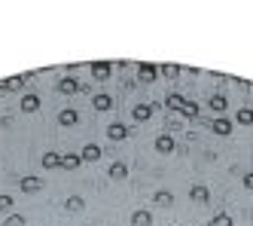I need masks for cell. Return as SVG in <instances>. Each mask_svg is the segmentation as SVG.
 Listing matches in <instances>:
<instances>
[{
	"label": "cell",
	"instance_id": "6da1fadb",
	"mask_svg": "<svg viewBox=\"0 0 253 226\" xmlns=\"http://www.w3.org/2000/svg\"><path fill=\"white\" fill-rule=\"evenodd\" d=\"M19 190L28 193V196H34V193H40V190H43V180H40V177H34V174H28V177L19 180Z\"/></svg>",
	"mask_w": 253,
	"mask_h": 226
},
{
	"label": "cell",
	"instance_id": "7a4b0ae2",
	"mask_svg": "<svg viewBox=\"0 0 253 226\" xmlns=\"http://www.w3.org/2000/svg\"><path fill=\"white\" fill-rule=\"evenodd\" d=\"M232 119H226V116H216L213 122H211V131H213V135H220V138H229L232 135Z\"/></svg>",
	"mask_w": 253,
	"mask_h": 226
},
{
	"label": "cell",
	"instance_id": "3957f363",
	"mask_svg": "<svg viewBox=\"0 0 253 226\" xmlns=\"http://www.w3.org/2000/svg\"><path fill=\"white\" fill-rule=\"evenodd\" d=\"M137 77H140V83H153V80L159 77V67L150 64V61H140V64H137Z\"/></svg>",
	"mask_w": 253,
	"mask_h": 226
},
{
	"label": "cell",
	"instance_id": "277c9868",
	"mask_svg": "<svg viewBox=\"0 0 253 226\" xmlns=\"http://www.w3.org/2000/svg\"><path fill=\"white\" fill-rule=\"evenodd\" d=\"M19 110H22V113H37V110H40V95H34V92L22 95V101H19Z\"/></svg>",
	"mask_w": 253,
	"mask_h": 226
},
{
	"label": "cell",
	"instance_id": "5b68a950",
	"mask_svg": "<svg viewBox=\"0 0 253 226\" xmlns=\"http://www.w3.org/2000/svg\"><path fill=\"white\" fill-rule=\"evenodd\" d=\"M153 110H156V104H134L131 119H134V122H147V119L153 116Z\"/></svg>",
	"mask_w": 253,
	"mask_h": 226
},
{
	"label": "cell",
	"instance_id": "8992f818",
	"mask_svg": "<svg viewBox=\"0 0 253 226\" xmlns=\"http://www.w3.org/2000/svg\"><path fill=\"white\" fill-rule=\"evenodd\" d=\"M110 73H113V64H110V61H95V64H92V77H95L98 83H104Z\"/></svg>",
	"mask_w": 253,
	"mask_h": 226
},
{
	"label": "cell",
	"instance_id": "52a82bcc",
	"mask_svg": "<svg viewBox=\"0 0 253 226\" xmlns=\"http://www.w3.org/2000/svg\"><path fill=\"white\" fill-rule=\"evenodd\" d=\"M107 138H110L113 144H119V141H125V138H128V128H125L122 122H113L110 128H107Z\"/></svg>",
	"mask_w": 253,
	"mask_h": 226
},
{
	"label": "cell",
	"instance_id": "ba28073f",
	"mask_svg": "<svg viewBox=\"0 0 253 226\" xmlns=\"http://www.w3.org/2000/svg\"><path fill=\"white\" fill-rule=\"evenodd\" d=\"M80 165H83V156L80 153H64L61 156V168H64V171H77Z\"/></svg>",
	"mask_w": 253,
	"mask_h": 226
},
{
	"label": "cell",
	"instance_id": "9c48e42d",
	"mask_svg": "<svg viewBox=\"0 0 253 226\" xmlns=\"http://www.w3.org/2000/svg\"><path fill=\"white\" fill-rule=\"evenodd\" d=\"M107 174H110V180H125V177H128V165H125V162H113L110 168H107Z\"/></svg>",
	"mask_w": 253,
	"mask_h": 226
},
{
	"label": "cell",
	"instance_id": "30bf717a",
	"mask_svg": "<svg viewBox=\"0 0 253 226\" xmlns=\"http://www.w3.org/2000/svg\"><path fill=\"white\" fill-rule=\"evenodd\" d=\"M131 226H153V214H150L147 208H137V211L131 214Z\"/></svg>",
	"mask_w": 253,
	"mask_h": 226
},
{
	"label": "cell",
	"instance_id": "8fae6325",
	"mask_svg": "<svg viewBox=\"0 0 253 226\" xmlns=\"http://www.w3.org/2000/svg\"><path fill=\"white\" fill-rule=\"evenodd\" d=\"M174 147H177V144H174L171 135H159V138H156V150H159V153L168 156V153H174Z\"/></svg>",
	"mask_w": 253,
	"mask_h": 226
},
{
	"label": "cell",
	"instance_id": "7c38bea8",
	"mask_svg": "<svg viewBox=\"0 0 253 226\" xmlns=\"http://www.w3.org/2000/svg\"><path fill=\"white\" fill-rule=\"evenodd\" d=\"M80 156H83V162H98L101 159V147L98 144H85Z\"/></svg>",
	"mask_w": 253,
	"mask_h": 226
},
{
	"label": "cell",
	"instance_id": "4fadbf2b",
	"mask_svg": "<svg viewBox=\"0 0 253 226\" xmlns=\"http://www.w3.org/2000/svg\"><path fill=\"white\" fill-rule=\"evenodd\" d=\"M189 199H192V202H208V199H211V190H208L205 183H195L192 190H189Z\"/></svg>",
	"mask_w": 253,
	"mask_h": 226
},
{
	"label": "cell",
	"instance_id": "5bb4252c",
	"mask_svg": "<svg viewBox=\"0 0 253 226\" xmlns=\"http://www.w3.org/2000/svg\"><path fill=\"white\" fill-rule=\"evenodd\" d=\"M58 92H64V95H74V92H80V83L74 77H61L58 80Z\"/></svg>",
	"mask_w": 253,
	"mask_h": 226
},
{
	"label": "cell",
	"instance_id": "9a60e30c",
	"mask_svg": "<svg viewBox=\"0 0 253 226\" xmlns=\"http://www.w3.org/2000/svg\"><path fill=\"white\" fill-rule=\"evenodd\" d=\"M92 107H95V110H110V107H113V98L107 95V92H98V95L92 98Z\"/></svg>",
	"mask_w": 253,
	"mask_h": 226
},
{
	"label": "cell",
	"instance_id": "2e32d148",
	"mask_svg": "<svg viewBox=\"0 0 253 226\" xmlns=\"http://www.w3.org/2000/svg\"><path fill=\"white\" fill-rule=\"evenodd\" d=\"M208 226H235V220H232V214L229 211H216L213 217H211V223Z\"/></svg>",
	"mask_w": 253,
	"mask_h": 226
},
{
	"label": "cell",
	"instance_id": "e0dca14e",
	"mask_svg": "<svg viewBox=\"0 0 253 226\" xmlns=\"http://www.w3.org/2000/svg\"><path fill=\"white\" fill-rule=\"evenodd\" d=\"M235 122H238V125H253V107H241L238 113H235Z\"/></svg>",
	"mask_w": 253,
	"mask_h": 226
},
{
	"label": "cell",
	"instance_id": "ac0fdd59",
	"mask_svg": "<svg viewBox=\"0 0 253 226\" xmlns=\"http://www.w3.org/2000/svg\"><path fill=\"white\" fill-rule=\"evenodd\" d=\"M77 110H61L58 113V125H64V128H70V125H77Z\"/></svg>",
	"mask_w": 253,
	"mask_h": 226
},
{
	"label": "cell",
	"instance_id": "d6986e66",
	"mask_svg": "<svg viewBox=\"0 0 253 226\" xmlns=\"http://www.w3.org/2000/svg\"><path fill=\"white\" fill-rule=\"evenodd\" d=\"M64 208L77 214V211H83V208H85V202H83V196H67V202H64Z\"/></svg>",
	"mask_w": 253,
	"mask_h": 226
},
{
	"label": "cell",
	"instance_id": "ffe728a7",
	"mask_svg": "<svg viewBox=\"0 0 253 226\" xmlns=\"http://www.w3.org/2000/svg\"><path fill=\"white\" fill-rule=\"evenodd\" d=\"M43 168H61V156L58 153H52V150H49V153H43Z\"/></svg>",
	"mask_w": 253,
	"mask_h": 226
},
{
	"label": "cell",
	"instance_id": "44dd1931",
	"mask_svg": "<svg viewBox=\"0 0 253 226\" xmlns=\"http://www.w3.org/2000/svg\"><path fill=\"white\" fill-rule=\"evenodd\" d=\"M153 202H156V205H165V208H171V205H174V196H171L168 190H159V193L153 196Z\"/></svg>",
	"mask_w": 253,
	"mask_h": 226
},
{
	"label": "cell",
	"instance_id": "7402d4cb",
	"mask_svg": "<svg viewBox=\"0 0 253 226\" xmlns=\"http://www.w3.org/2000/svg\"><path fill=\"white\" fill-rule=\"evenodd\" d=\"M180 113H183L186 119H198V104L195 101H186L183 107H180Z\"/></svg>",
	"mask_w": 253,
	"mask_h": 226
},
{
	"label": "cell",
	"instance_id": "603a6c76",
	"mask_svg": "<svg viewBox=\"0 0 253 226\" xmlns=\"http://www.w3.org/2000/svg\"><path fill=\"white\" fill-rule=\"evenodd\" d=\"M165 104H168L171 110H180V107H183V104H186V98H183V95H177V92H171V95L165 98Z\"/></svg>",
	"mask_w": 253,
	"mask_h": 226
},
{
	"label": "cell",
	"instance_id": "cb8c5ba5",
	"mask_svg": "<svg viewBox=\"0 0 253 226\" xmlns=\"http://www.w3.org/2000/svg\"><path fill=\"white\" fill-rule=\"evenodd\" d=\"M159 73H162V77H168V80H174V77H180V67L177 64H162Z\"/></svg>",
	"mask_w": 253,
	"mask_h": 226
},
{
	"label": "cell",
	"instance_id": "d4e9b609",
	"mask_svg": "<svg viewBox=\"0 0 253 226\" xmlns=\"http://www.w3.org/2000/svg\"><path fill=\"white\" fill-rule=\"evenodd\" d=\"M208 104H211V110H226V104H229V101H226V95H211V101H208Z\"/></svg>",
	"mask_w": 253,
	"mask_h": 226
},
{
	"label": "cell",
	"instance_id": "484cf974",
	"mask_svg": "<svg viewBox=\"0 0 253 226\" xmlns=\"http://www.w3.org/2000/svg\"><path fill=\"white\" fill-rule=\"evenodd\" d=\"M25 80H28V77H12V80H3L0 86H3V89H19V86H22Z\"/></svg>",
	"mask_w": 253,
	"mask_h": 226
},
{
	"label": "cell",
	"instance_id": "4316f807",
	"mask_svg": "<svg viewBox=\"0 0 253 226\" xmlns=\"http://www.w3.org/2000/svg\"><path fill=\"white\" fill-rule=\"evenodd\" d=\"M3 226H25V217H22V214H9Z\"/></svg>",
	"mask_w": 253,
	"mask_h": 226
},
{
	"label": "cell",
	"instance_id": "83f0119b",
	"mask_svg": "<svg viewBox=\"0 0 253 226\" xmlns=\"http://www.w3.org/2000/svg\"><path fill=\"white\" fill-rule=\"evenodd\" d=\"M12 208V196H0V211H9Z\"/></svg>",
	"mask_w": 253,
	"mask_h": 226
},
{
	"label": "cell",
	"instance_id": "f1b7e54d",
	"mask_svg": "<svg viewBox=\"0 0 253 226\" xmlns=\"http://www.w3.org/2000/svg\"><path fill=\"white\" fill-rule=\"evenodd\" d=\"M241 183H244V190H250V193H253V171H250V174H244V180H241Z\"/></svg>",
	"mask_w": 253,
	"mask_h": 226
},
{
	"label": "cell",
	"instance_id": "f546056e",
	"mask_svg": "<svg viewBox=\"0 0 253 226\" xmlns=\"http://www.w3.org/2000/svg\"><path fill=\"white\" fill-rule=\"evenodd\" d=\"M0 89H3V86H0Z\"/></svg>",
	"mask_w": 253,
	"mask_h": 226
}]
</instances>
